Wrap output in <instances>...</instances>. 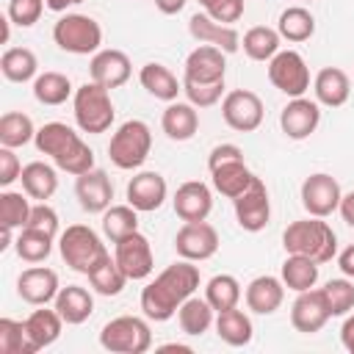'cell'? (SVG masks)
<instances>
[{
  "label": "cell",
  "mask_w": 354,
  "mask_h": 354,
  "mask_svg": "<svg viewBox=\"0 0 354 354\" xmlns=\"http://www.w3.org/2000/svg\"><path fill=\"white\" fill-rule=\"evenodd\" d=\"M138 230V210L133 205H111L102 213V235L116 243Z\"/></svg>",
  "instance_id": "ab89813d"
},
{
  "label": "cell",
  "mask_w": 354,
  "mask_h": 354,
  "mask_svg": "<svg viewBox=\"0 0 354 354\" xmlns=\"http://www.w3.org/2000/svg\"><path fill=\"white\" fill-rule=\"evenodd\" d=\"M340 343H343V348L348 354H354V310L346 315V321L340 326Z\"/></svg>",
  "instance_id": "db71d44e"
},
{
  "label": "cell",
  "mask_w": 354,
  "mask_h": 354,
  "mask_svg": "<svg viewBox=\"0 0 354 354\" xmlns=\"http://www.w3.org/2000/svg\"><path fill=\"white\" fill-rule=\"evenodd\" d=\"M113 260L119 263V268L127 274V279L138 282L147 279L155 271V257H152V246L147 241V235H141L138 230L122 241L113 243Z\"/></svg>",
  "instance_id": "5bb4252c"
},
{
  "label": "cell",
  "mask_w": 354,
  "mask_h": 354,
  "mask_svg": "<svg viewBox=\"0 0 354 354\" xmlns=\"http://www.w3.org/2000/svg\"><path fill=\"white\" fill-rule=\"evenodd\" d=\"M321 290H324V296H326V304H329L332 318L348 315V313L354 310V279H348V277L329 279Z\"/></svg>",
  "instance_id": "f6af8a7d"
},
{
  "label": "cell",
  "mask_w": 354,
  "mask_h": 354,
  "mask_svg": "<svg viewBox=\"0 0 354 354\" xmlns=\"http://www.w3.org/2000/svg\"><path fill=\"white\" fill-rule=\"evenodd\" d=\"M0 72L6 80L11 83H28V80H36L39 75V58L33 50L28 47H8L3 55H0Z\"/></svg>",
  "instance_id": "d6a6232c"
},
{
  "label": "cell",
  "mask_w": 354,
  "mask_h": 354,
  "mask_svg": "<svg viewBox=\"0 0 354 354\" xmlns=\"http://www.w3.org/2000/svg\"><path fill=\"white\" fill-rule=\"evenodd\" d=\"M53 304H55L58 315L64 318V324H69V326H77V324L88 321L91 313H94V296L86 288H80V285L61 288Z\"/></svg>",
  "instance_id": "83f0119b"
},
{
  "label": "cell",
  "mask_w": 354,
  "mask_h": 354,
  "mask_svg": "<svg viewBox=\"0 0 354 354\" xmlns=\"http://www.w3.org/2000/svg\"><path fill=\"white\" fill-rule=\"evenodd\" d=\"M138 80H141V86L147 88L149 97L163 100V102H174L177 94L183 91V83L174 77V72H171L169 66L158 64V61L144 64L141 72H138Z\"/></svg>",
  "instance_id": "4dcf8cb0"
},
{
  "label": "cell",
  "mask_w": 354,
  "mask_h": 354,
  "mask_svg": "<svg viewBox=\"0 0 354 354\" xmlns=\"http://www.w3.org/2000/svg\"><path fill=\"white\" fill-rule=\"evenodd\" d=\"M25 227H30L36 232H44L50 238H58V227L61 224H58V213L47 202H39V205L30 207V216H28V224Z\"/></svg>",
  "instance_id": "681fc988"
},
{
  "label": "cell",
  "mask_w": 354,
  "mask_h": 354,
  "mask_svg": "<svg viewBox=\"0 0 354 354\" xmlns=\"http://www.w3.org/2000/svg\"><path fill=\"white\" fill-rule=\"evenodd\" d=\"M254 171L246 166V160H232V163H221L216 169H210V183L213 188L227 196V199H238L252 183H254Z\"/></svg>",
  "instance_id": "4316f807"
},
{
  "label": "cell",
  "mask_w": 354,
  "mask_h": 354,
  "mask_svg": "<svg viewBox=\"0 0 354 354\" xmlns=\"http://www.w3.org/2000/svg\"><path fill=\"white\" fill-rule=\"evenodd\" d=\"M0 28H3V33H0V41H3V44H8V39H11V19H8V14L0 19Z\"/></svg>",
  "instance_id": "91938a15"
},
{
  "label": "cell",
  "mask_w": 354,
  "mask_h": 354,
  "mask_svg": "<svg viewBox=\"0 0 354 354\" xmlns=\"http://www.w3.org/2000/svg\"><path fill=\"white\" fill-rule=\"evenodd\" d=\"M88 75H91L94 83H100V86H105V88H119V86H124V83L130 80L133 64H130L127 53L108 47V50H100V53L91 55Z\"/></svg>",
  "instance_id": "44dd1931"
},
{
  "label": "cell",
  "mask_w": 354,
  "mask_h": 354,
  "mask_svg": "<svg viewBox=\"0 0 354 354\" xmlns=\"http://www.w3.org/2000/svg\"><path fill=\"white\" fill-rule=\"evenodd\" d=\"M36 149L41 155H47L55 169L77 177L88 169H94V149L80 138V133H75L69 124L64 122H47L36 130L33 138Z\"/></svg>",
  "instance_id": "7a4b0ae2"
},
{
  "label": "cell",
  "mask_w": 354,
  "mask_h": 354,
  "mask_svg": "<svg viewBox=\"0 0 354 354\" xmlns=\"http://www.w3.org/2000/svg\"><path fill=\"white\" fill-rule=\"evenodd\" d=\"M243 290H241V282L232 277V274H216L207 279L205 285V299L210 301V307L216 313L221 310H230V307H238Z\"/></svg>",
  "instance_id": "60d3db41"
},
{
  "label": "cell",
  "mask_w": 354,
  "mask_h": 354,
  "mask_svg": "<svg viewBox=\"0 0 354 354\" xmlns=\"http://www.w3.org/2000/svg\"><path fill=\"white\" fill-rule=\"evenodd\" d=\"M279 44H282L279 30L277 28H266V25L249 28L243 33V39H241V47L252 61H271L279 53Z\"/></svg>",
  "instance_id": "8d00e7d4"
},
{
  "label": "cell",
  "mask_w": 354,
  "mask_h": 354,
  "mask_svg": "<svg viewBox=\"0 0 354 354\" xmlns=\"http://www.w3.org/2000/svg\"><path fill=\"white\" fill-rule=\"evenodd\" d=\"M268 80L274 88H279L285 97H304L310 88V66L301 53L296 50H279L268 61Z\"/></svg>",
  "instance_id": "9c48e42d"
},
{
  "label": "cell",
  "mask_w": 354,
  "mask_h": 354,
  "mask_svg": "<svg viewBox=\"0 0 354 354\" xmlns=\"http://www.w3.org/2000/svg\"><path fill=\"white\" fill-rule=\"evenodd\" d=\"M263 100L249 88H232L221 100V116L224 122L238 133H252L263 124Z\"/></svg>",
  "instance_id": "30bf717a"
},
{
  "label": "cell",
  "mask_w": 354,
  "mask_h": 354,
  "mask_svg": "<svg viewBox=\"0 0 354 354\" xmlns=\"http://www.w3.org/2000/svg\"><path fill=\"white\" fill-rule=\"evenodd\" d=\"M282 246H285V254H304L321 266L337 254V235L324 218L310 216L285 227Z\"/></svg>",
  "instance_id": "3957f363"
},
{
  "label": "cell",
  "mask_w": 354,
  "mask_h": 354,
  "mask_svg": "<svg viewBox=\"0 0 354 354\" xmlns=\"http://www.w3.org/2000/svg\"><path fill=\"white\" fill-rule=\"evenodd\" d=\"M33 97L41 105H64L69 97H75L72 80L61 72H41L33 80Z\"/></svg>",
  "instance_id": "74e56055"
},
{
  "label": "cell",
  "mask_w": 354,
  "mask_h": 354,
  "mask_svg": "<svg viewBox=\"0 0 354 354\" xmlns=\"http://www.w3.org/2000/svg\"><path fill=\"white\" fill-rule=\"evenodd\" d=\"M0 354H36L28 340L25 321L0 318Z\"/></svg>",
  "instance_id": "bcb514c9"
},
{
  "label": "cell",
  "mask_w": 354,
  "mask_h": 354,
  "mask_svg": "<svg viewBox=\"0 0 354 354\" xmlns=\"http://www.w3.org/2000/svg\"><path fill=\"white\" fill-rule=\"evenodd\" d=\"M61 329H64V318L58 315L55 307L47 310V304L39 307V310H33L25 318V332H28V340H30L33 351H41V348L53 346L61 337Z\"/></svg>",
  "instance_id": "484cf974"
},
{
  "label": "cell",
  "mask_w": 354,
  "mask_h": 354,
  "mask_svg": "<svg viewBox=\"0 0 354 354\" xmlns=\"http://www.w3.org/2000/svg\"><path fill=\"white\" fill-rule=\"evenodd\" d=\"M44 8H47L44 0H8L6 14H8V19H11L14 25L30 28V25H36V22L41 19Z\"/></svg>",
  "instance_id": "c3c4849f"
},
{
  "label": "cell",
  "mask_w": 354,
  "mask_h": 354,
  "mask_svg": "<svg viewBox=\"0 0 354 354\" xmlns=\"http://www.w3.org/2000/svg\"><path fill=\"white\" fill-rule=\"evenodd\" d=\"M19 174H22V163L14 155V149L11 147H0V185L8 188L14 180H19Z\"/></svg>",
  "instance_id": "816d5d0a"
},
{
  "label": "cell",
  "mask_w": 354,
  "mask_h": 354,
  "mask_svg": "<svg viewBox=\"0 0 354 354\" xmlns=\"http://www.w3.org/2000/svg\"><path fill=\"white\" fill-rule=\"evenodd\" d=\"M158 351H185V354H191V346H183V343H166V346H160Z\"/></svg>",
  "instance_id": "94428289"
},
{
  "label": "cell",
  "mask_w": 354,
  "mask_h": 354,
  "mask_svg": "<svg viewBox=\"0 0 354 354\" xmlns=\"http://www.w3.org/2000/svg\"><path fill=\"white\" fill-rule=\"evenodd\" d=\"M75 196L86 213H105L113 199V183L102 169H88L75 180Z\"/></svg>",
  "instance_id": "ffe728a7"
},
{
  "label": "cell",
  "mask_w": 354,
  "mask_h": 354,
  "mask_svg": "<svg viewBox=\"0 0 354 354\" xmlns=\"http://www.w3.org/2000/svg\"><path fill=\"white\" fill-rule=\"evenodd\" d=\"M277 30L285 41H307L315 33V17L304 6H288L277 19Z\"/></svg>",
  "instance_id": "d590c367"
},
{
  "label": "cell",
  "mask_w": 354,
  "mask_h": 354,
  "mask_svg": "<svg viewBox=\"0 0 354 354\" xmlns=\"http://www.w3.org/2000/svg\"><path fill=\"white\" fill-rule=\"evenodd\" d=\"M152 149V130L141 119H127L116 127L108 144V158L122 171H136L144 166Z\"/></svg>",
  "instance_id": "8992f818"
},
{
  "label": "cell",
  "mask_w": 354,
  "mask_h": 354,
  "mask_svg": "<svg viewBox=\"0 0 354 354\" xmlns=\"http://www.w3.org/2000/svg\"><path fill=\"white\" fill-rule=\"evenodd\" d=\"M53 241L55 238H50L44 232H36L30 227H22L19 235H17V241H14V252L25 263H44L50 257V252H53Z\"/></svg>",
  "instance_id": "7bdbcfd3"
},
{
  "label": "cell",
  "mask_w": 354,
  "mask_h": 354,
  "mask_svg": "<svg viewBox=\"0 0 354 354\" xmlns=\"http://www.w3.org/2000/svg\"><path fill=\"white\" fill-rule=\"evenodd\" d=\"M160 127L171 141H188L196 136L199 130V113L191 102H169L163 116H160Z\"/></svg>",
  "instance_id": "f1b7e54d"
},
{
  "label": "cell",
  "mask_w": 354,
  "mask_h": 354,
  "mask_svg": "<svg viewBox=\"0 0 354 354\" xmlns=\"http://www.w3.org/2000/svg\"><path fill=\"white\" fill-rule=\"evenodd\" d=\"M127 274L119 268V263L113 257H105L91 274H88V285L94 288V293L100 296H119L127 285Z\"/></svg>",
  "instance_id": "b9f144b4"
},
{
  "label": "cell",
  "mask_w": 354,
  "mask_h": 354,
  "mask_svg": "<svg viewBox=\"0 0 354 354\" xmlns=\"http://www.w3.org/2000/svg\"><path fill=\"white\" fill-rule=\"evenodd\" d=\"M61 290L58 274L47 266H30L17 277V293L22 301L33 304V307H44L50 301H55Z\"/></svg>",
  "instance_id": "ac0fdd59"
},
{
  "label": "cell",
  "mask_w": 354,
  "mask_h": 354,
  "mask_svg": "<svg viewBox=\"0 0 354 354\" xmlns=\"http://www.w3.org/2000/svg\"><path fill=\"white\" fill-rule=\"evenodd\" d=\"M124 194H127V205H133L138 213H152L166 202L169 185L160 171H136Z\"/></svg>",
  "instance_id": "e0dca14e"
},
{
  "label": "cell",
  "mask_w": 354,
  "mask_h": 354,
  "mask_svg": "<svg viewBox=\"0 0 354 354\" xmlns=\"http://www.w3.org/2000/svg\"><path fill=\"white\" fill-rule=\"evenodd\" d=\"M199 288V268L191 260H177L166 266L141 290V310L149 321H169L177 315L180 304L191 299Z\"/></svg>",
  "instance_id": "6da1fadb"
},
{
  "label": "cell",
  "mask_w": 354,
  "mask_h": 354,
  "mask_svg": "<svg viewBox=\"0 0 354 354\" xmlns=\"http://www.w3.org/2000/svg\"><path fill=\"white\" fill-rule=\"evenodd\" d=\"M207 3H210V0H199V6H202V8H205V6H207Z\"/></svg>",
  "instance_id": "6125c7cd"
},
{
  "label": "cell",
  "mask_w": 354,
  "mask_h": 354,
  "mask_svg": "<svg viewBox=\"0 0 354 354\" xmlns=\"http://www.w3.org/2000/svg\"><path fill=\"white\" fill-rule=\"evenodd\" d=\"M232 160H243V149L238 144H216L207 155V169H216V166L232 163Z\"/></svg>",
  "instance_id": "f5cc1de1"
},
{
  "label": "cell",
  "mask_w": 354,
  "mask_h": 354,
  "mask_svg": "<svg viewBox=\"0 0 354 354\" xmlns=\"http://www.w3.org/2000/svg\"><path fill=\"white\" fill-rule=\"evenodd\" d=\"M53 41L64 53H72V55H94V53H100V44H102V28L88 14H72V11H66L53 25Z\"/></svg>",
  "instance_id": "52a82bcc"
},
{
  "label": "cell",
  "mask_w": 354,
  "mask_h": 354,
  "mask_svg": "<svg viewBox=\"0 0 354 354\" xmlns=\"http://www.w3.org/2000/svg\"><path fill=\"white\" fill-rule=\"evenodd\" d=\"M36 138V127L33 119L22 111H6L0 116V147H25Z\"/></svg>",
  "instance_id": "f35d334b"
},
{
  "label": "cell",
  "mask_w": 354,
  "mask_h": 354,
  "mask_svg": "<svg viewBox=\"0 0 354 354\" xmlns=\"http://www.w3.org/2000/svg\"><path fill=\"white\" fill-rule=\"evenodd\" d=\"M83 0H44V6L50 8V11H55V14H66L72 6H80Z\"/></svg>",
  "instance_id": "680465c9"
},
{
  "label": "cell",
  "mask_w": 354,
  "mask_h": 354,
  "mask_svg": "<svg viewBox=\"0 0 354 354\" xmlns=\"http://www.w3.org/2000/svg\"><path fill=\"white\" fill-rule=\"evenodd\" d=\"M337 268L343 271V277L354 279V243H351V246H346V249L337 254Z\"/></svg>",
  "instance_id": "11a10c76"
},
{
  "label": "cell",
  "mask_w": 354,
  "mask_h": 354,
  "mask_svg": "<svg viewBox=\"0 0 354 354\" xmlns=\"http://www.w3.org/2000/svg\"><path fill=\"white\" fill-rule=\"evenodd\" d=\"M243 11H246V3L243 0H210L205 6V14L213 17L216 22H221V25L238 22L243 17Z\"/></svg>",
  "instance_id": "f907efd6"
},
{
  "label": "cell",
  "mask_w": 354,
  "mask_h": 354,
  "mask_svg": "<svg viewBox=\"0 0 354 354\" xmlns=\"http://www.w3.org/2000/svg\"><path fill=\"white\" fill-rule=\"evenodd\" d=\"M224 75H227V53L224 50H218L213 44H199L196 50L188 53L183 80L216 83V80H224Z\"/></svg>",
  "instance_id": "d6986e66"
},
{
  "label": "cell",
  "mask_w": 354,
  "mask_h": 354,
  "mask_svg": "<svg viewBox=\"0 0 354 354\" xmlns=\"http://www.w3.org/2000/svg\"><path fill=\"white\" fill-rule=\"evenodd\" d=\"M310 3H313V0H310Z\"/></svg>",
  "instance_id": "be15d7a7"
},
{
  "label": "cell",
  "mask_w": 354,
  "mask_h": 354,
  "mask_svg": "<svg viewBox=\"0 0 354 354\" xmlns=\"http://www.w3.org/2000/svg\"><path fill=\"white\" fill-rule=\"evenodd\" d=\"M299 196H301V207H304L310 216L326 218V216H332V213L340 207L343 191H340V183H337L332 174L315 171V174L304 177Z\"/></svg>",
  "instance_id": "8fae6325"
},
{
  "label": "cell",
  "mask_w": 354,
  "mask_h": 354,
  "mask_svg": "<svg viewBox=\"0 0 354 354\" xmlns=\"http://www.w3.org/2000/svg\"><path fill=\"white\" fill-rule=\"evenodd\" d=\"M174 252L183 260L191 263H202L210 260L218 252V232L213 224L205 221H183V227L174 235Z\"/></svg>",
  "instance_id": "7c38bea8"
},
{
  "label": "cell",
  "mask_w": 354,
  "mask_h": 354,
  "mask_svg": "<svg viewBox=\"0 0 354 354\" xmlns=\"http://www.w3.org/2000/svg\"><path fill=\"white\" fill-rule=\"evenodd\" d=\"M171 205L183 221H205L213 210V191L202 180H188L174 191Z\"/></svg>",
  "instance_id": "7402d4cb"
},
{
  "label": "cell",
  "mask_w": 354,
  "mask_h": 354,
  "mask_svg": "<svg viewBox=\"0 0 354 354\" xmlns=\"http://www.w3.org/2000/svg\"><path fill=\"white\" fill-rule=\"evenodd\" d=\"M30 196L25 191H3L0 194V227H8V230H22L28 224V216H30Z\"/></svg>",
  "instance_id": "ee69618b"
},
{
  "label": "cell",
  "mask_w": 354,
  "mask_h": 354,
  "mask_svg": "<svg viewBox=\"0 0 354 354\" xmlns=\"http://www.w3.org/2000/svg\"><path fill=\"white\" fill-rule=\"evenodd\" d=\"M337 213L343 216V221H346L348 227H354V191L343 194V199H340V207H337Z\"/></svg>",
  "instance_id": "9f6ffc18"
},
{
  "label": "cell",
  "mask_w": 354,
  "mask_h": 354,
  "mask_svg": "<svg viewBox=\"0 0 354 354\" xmlns=\"http://www.w3.org/2000/svg\"><path fill=\"white\" fill-rule=\"evenodd\" d=\"M232 207H235V221L241 230H246V232L266 230V224L271 221V199H268L266 183L260 177H254V183L238 199H232Z\"/></svg>",
  "instance_id": "4fadbf2b"
},
{
  "label": "cell",
  "mask_w": 354,
  "mask_h": 354,
  "mask_svg": "<svg viewBox=\"0 0 354 354\" xmlns=\"http://www.w3.org/2000/svg\"><path fill=\"white\" fill-rule=\"evenodd\" d=\"M313 91H315V102L318 105L340 108V105L348 102L351 80L340 66H324L313 80Z\"/></svg>",
  "instance_id": "d4e9b609"
},
{
  "label": "cell",
  "mask_w": 354,
  "mask_h": 354,
  "mask_svg": "<svg viewBox=\"0 0 354 354\" xmlns=\"http://www.w3.org/2000/svg\"><path fill=\"white\" fill-rule=\"evenodd\" d=\"M279 279L293 293L310 290L318 282V263L310 260V257H304V254H288L285 263H282V268H279Z\"/></svg>",
  "instance_id": "836d02e7"
},
{
  "label": "cell",
  "mask_w": 354,
  "mask_h": 354,
  "mask_svg": "<svg viewBox=\"0 0 354 354\" xmlns=\"http://www.w3.org/2000/svg\"><path fill=\"white\" fill-rule=\"evenodd\" d=\"M100 346L111 354H144L152 348V329L138 315H116L100 329Z\"/></svg>",
  "instance_id": "ba28073f"
},
{
  "label": "cell",
  "mask_w": 354,
  "mask_h": 354,
  "mask_svg": "<svg viewBox=\"0 0 354 354\" xmlns=\"http://www.w3.org/2000/svg\"><path fill=\"white\" fill-rule=\"evenodd\" d=\"M318 124H321V105L307 97H293L279 113V127L293 141L310 138L318 130Z\"/></svg>",
  "instance_id": "2e32d148"
},
{
  "label": "cell",
  "mask_w": 354,
  "mask_h": 354,
  "mask_svg": "<svg viewBox=\"0 0 354 354\" xmlns=\"http://www.w3.org/2000/svg\"><path fill=\"white\" fill-rule=\"evenodd\" d=\"M243 299H246V307L257 315H271L282 307L285 301V282L279 277H271V274H263V277H254L246 290H243Z\"/></svg>",
  "instance_id": "cb8c5ba5"
},
{
  "label": "cell",
  "mask_w": 354,
  "mask_h": 354,
  "mask_svg": "<svg viewBox=\"0 0 354 354\" xmlns=\"http://www.w3.org/2000/svg\"><path fill=\"white\" fill-rule=\"evenodd\" d=\"M185 3L188 0H155V8L160 14H166V17H171V14H180L185 8Z\"/></svg>",
  "instance_id": "6f0895ef"
},
{
  "label": "cell",
  "mask_w": 354,
  "mask_h": 354,
  "mask_svg": "<svg viewBox=\"0 0 354 354\" xmlns=\"http://www.w3.org/2000/svg\"><path fill=\"white\" fill-rule=\"evenodd\" d=\"M19 183H22V191L30 199L47 202L58 191V171H55V166H50L44 160H30L28 166H22Z\"/></svg>",
  "instance_id": "f546056e"
},
{
  "label": "cell",
  "mask_w": 354,
  "mask_h": 354,
  "mask_svg": "<svg viewBox=\"0 0 354 354\" xmlns=\"http://www.w3.org/2000/svg\"><path fill=\"white\" fill-rule=\"evenodd\" d=\"M177 321H180V329H183L185 335L199 337V335H205V332L216 324V310L210 307L207 299L191 296V299H185V301L180 304V310H177Z\"/></svg>",
  "instance_id": "e575fe53"
},
{
  "label": "cell",
  "mask_w": 354,
  "mask_h": 354,
  "mask_svg": "<svg viewBox=\"0 0 354 354\" xmlns=\"http://www.w3.org/2000/svg\"><path fill=\"white\" fill-rule=\"evenodd\" d=\"M58 252L64 257V263L77 271V274H91L105 257H111V252L105 249L102 238L86 227V224H69L61 235H58Z\"/></svg>",
  "instance_id": "277c9868"
},
{
  "label": "cell",
  "mask_w": 354,
  "mask_h": 354,
  "mask_svg": "<svg viewBox=\"0 0 354 354\" xmlns=\"http://www.w3.org/2000/svg\"><path fill=\"white\" fill-rule=\"evenodd\" d=\"M72 113H75V122L83 133H105L111 124H113V100H111V88L94 83V80H86L83 86L75 88V97H72Z\"/></svg>",
  "instance_id": "5b68a950"
},
{
  "label": "cell",
  "mask_w": 354,
  "mask_h": 354,
  "mask_svg": "<svg viewBox=\"0 0 354 354\" xmlns=\"http://www.w3.org/2000/svg\"><path fill=\"white\" fill-rule=\"evenodd\" d=\"M183 94L194 108H210L218 100H224V80L216 83H194V80H183Z\"/></svg>",
  "instance_id": "7dc6e473"
},
{
  "label": "cell",
  "mask_w": 354,
  "mask_h": 354,
  "mask_svg": "<svg viewBox=\"0 0 354 354\" xmlns=\"http://www.w3.org/2000/svg\"><path fill=\"white\" fill-rule=\"evenodd\" d=\"M329 318H332V313H329V304H326V296L321 288H310V290L296 293V301L290 304V324L296 332L315 335L326 326Z\"/></svg>",
  "instance_id": "9a60e30c"
},
{
  "label": "cell",
  "mask_w": 354,
  "mask_h": 354,
  "mask_svg": "<svg viewBox=\"0 0 354 354\" xmlns=\"http://www.w3.org/2000/svg\"><path fill=\"white\" fill-rule=\"evenodd\" d=\"M213 326H216L218 340H224L227 346H235V348L249 346L252 337H254L252 318H249L243 310H238V307H230V310L216 313V324H213Z\"/></svg>",
  "instance_id": "1f68e13d"
},
{
  "label": "cell",
  "mask_w": 354,
  "mask_h": 354,
  "mask_svg": "<svg viewBox=\"0 0 354 354\" xmlns=\"http://www.w3.org/2000/svg\"><path fill=\"white\" fill-rule=\"evenodd\" d=\"M188 33H191L199 44H213V47L224 50L227 55L241 50V36H238V30H235L232 25L216 22V19L207 17L205 11H202V14H194V17L188 19Z\"/></svg>",
  "instance_id": "603a6c76"
}]
</instances>
